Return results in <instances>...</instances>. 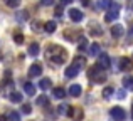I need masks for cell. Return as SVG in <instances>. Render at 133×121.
<instances>
[{"label": "cell", "mask_w": 133, "mask_h": 121, "mask_svg": "<svg viewBox=\"0 0 133 121\" xmlns=\"http://www.w3.org/2000/svg\"><path fill=\"white\" fill-rule=\"evenodd\" d=\"M69 94L74 96V98H78V96L81 94V86L79 84H72L71 88H69Z\"/></svg>", "instance_id": "15"}, {"label": "cell", "mask_w": 133, "mask_h": 121, "mask_svg": "<svg viewBox=\"0 0 133 121\" xmlns=\"http://www.w3.org/2000/svg\"><path fill=\"white\" fill-rule=\"evenodd\" d=\"M44 29H45V32L52 34V32L56 30V22H54V20H49V22H45V24H44Z\"/></svg>", "instance_id": "18"}, {"label": "cell", "mask_w": 133, "mask_h": 121, "mask_svg": "<svg viewBox=\"0 0 133 121\" xmlns=\"http://www.w3.org/2000/svg\"><path fill=\"white\" fill-rule=\"evenodd\" d=\"M131 116H133V106H131Z\"/></svg>", "instance_id": "39"}, {"label": "cell", "mask_w": 133, "mask_h": 121, "mask_svg": "<svg viewBox=\"0 0 133 121\" xmlns=\"http://www.w3.org/2000/svg\"><path fill=\"white\" fill-rule=\"evenodd\" d=\"M79 2H81L84 7H88V5H89V0H79Z\"/></svg>", "instance_id": "35"}, {"label": "cell", "mask_w": 133, "mask_h": 121, "mask_svg": "<svg viewBox=\"0 0 133 121\" xmlns=\"http://www.w3.org/2000/svg\"><path fill=\"white\" fill-rule=\"evenodd\" d=\"M88 77L93 82H96V84L104 82V81H106V72H104V67H103V66H93V67H89Z\"/></svg>", "instance_id": "2"}, {"label": "cell", "mask_w": 133, "mask_h": 121, "mask_svg": "<svg viewBox=\"0 0 133 121\" xmlns=\"http://www.w3.org/2000/svg\"><path fill=\"white\" fill-rule=\"evenodd\" d=\"M86 47H88V40H86L84 37H81V42H79V51H84Z\"/></svg>", "instance_id": "29"}, {"label": "cell", "mask_w": 133, "mask_h": 121, "mask_svg": "<svg viewBox=\"0 0 133 121\" xmlns=\"http://www.w3.org/2000/svg\"><path fill=\"white\" fill-rule=\"evenodd\" d=\"M52 96L54 98H57V99H62L66 96V91L62 88H54V91H52Z\"/></svg>", "instance_id": "16"}, {"label": "cell", "mask_w": 133, "mask_h": 121, "mask_svg": "<svg viewBox=\"0 0 133 121\" xmlns=\"http://www.w3.org/2000/svg\"><path fill=\"white\" fill-rule=\"evenodd\" d=\"M32 25H34V30H41V22H32Z\"/></svg>", "instance_id": "34"}, {"label": "cell", "mask_w": 133, "mask_h": 121, "mask_svg": "<svg viewBox=\"0 0 133 121\" xmlns=\"http://www.w3.org/2000/svg\"><path fill=\"white\" fill-rule=\"evenodd\" d=\"M14 40H15V44H19V46H20V44H24V35L20 32H17L15 35H14Z\"/></svg>", "instance_id": "27"}, {"label": "cell", "mask_w": 133, "mask_h": 121, "mask_svg": "<svg viewBox=\"0 0 133 121\" xmlns=\"http://www.w3.org/2000/svg\"><path fill=\"white\" fill-rule=\"evenodd\" d=\"M123 86H125V89H133V77L131 76L123 79Z\"/></svg>", "instance_id": "22"}, {"label": "cell", "mask_w": 133, "mask_h": 121, "mask_svg": "<svg viewBox=\"0 0 133 121\" xmlns=\"http://www.w3.org/2000/svg\"><path fill=\"white\" fill-rule=\"evenodd\" d=\"M7 119H9V121H20V116L17 115L15 111H12V113H9V116H7Z\"/></svg>", "instance_id": "25"}, {"label": "cell", "mask_w": 133, "mask_h": 121, "mask_svg": "<svg viewBox=\"0 0 133 121\" xmlns=\"http://www.w3.org/2000/svg\"><path fill=\"white\" fill-rule=\"evenodd\" d=\"M69 17H71L72 22H81V20L84 19V15H83V12L79 9H71L69 10Z\"/></svg>", "instance_id": "5"}, {"label": "cell", "mask_w": 133, "mask_h": 121, "mask_svg": "<svg viewBox=\"0 0 133 121\" xmlns=\"http://www.w3.org/2000/svg\"><path fill=\"white\" fill-rule=\"evenodd\" d=\"M22 111L25 113V115H29V113L32 111V106H30V104H24V106H22Z\"/></svg>", "instance_id": "31"}, {"label": "cell", "mask_w": 133, "mask_h": 121, "mask_svg": "<svg viewBox=\"0 0 133 121\" xmlns=\"http://www.w3.org/2000/svg\"><path fill=\"white\" fill-rule=\"evenodd\" d=\"M111 3H113V0H99L98 7H99V9H110Z\"/></svg>", "instance_id": "24"}, {"label": "cell", "mask_w": 133, "mask_h": 121, "mask_svg": "<svg viewBox=\"0 0 133 121\" xmlns=\"http://www.w3.org/2000/svg\"><path fill=\"white\" fill-rule=\"evenodd\" d=\"M0 121H7V118H5V116H2V115H0Z\"/></svg>", "instance_id": "38"}, {"label": "cell", "mask_w": 133, "mask_h": 121, "mask_svg": "<svg viewBox=\"0 0 133 121\" xmlns=\"http://www.w3.org/2000/svg\"><path fill=\"white\" fill-rule=\"evenodd\" d=\"M72 0H62V5H66V3H71Z\"/></svg>", "instance_id": "36"}, {"label": "cell", "mask_w": 133, "mask_h": 121, "mask_svg": "<svg viewBox=\"0 0 133 121\" xmlns=\"http://www.w3.org/2000/svg\"><path fill=\"white\" fill-rule=\"evenodd\" d=\"M68 111H69V106H66V104L57 106V113L59 115H68Z\"/></svg>", "instance_id": "26"}, {"label": "cell", "mask_w": 133, "mask_h": 121, "mask_svg": "<svg viewBox=\"0 0 133 121\" xmlns=\"http://www.w3.org/2000/svg\"><path fill=\"white\" fill-rule=\"evenodd\" d=\"M41 3H42L44 7H49V5H52V3H54V0H41Z\"/></svg>", "instance_id": "33"}, {"label": "cell", "mask_w": 133, "mask_h": 121, "mask_svg": "<svg viewBox=\"0 0 133 121\" xmlns=\"http://www.w3.org/2000/svg\"><path fill=\"white\" fill-rule=\"evenodd\" d=\"M98 61H99V66H103L104 69H108V67H110V64H111V61H110V56H108V54H99Z\"/></svg>", "instance_id": "10"}, {"label": "cell", "mask_w": 133, "mask_h": 121, "mask_svg": "<svg viewBox=\"0 0 133 121\" xmlns=\"http://www.w3.org/2000/svg\"><path fill=\"white\" fill-rule=\"evenodd\" d=\"M45 57H47V61L51 62V64L54 66H61L64 64L66 59H68V52H66L64 47L61 46H49L47 49H45Z\"/></svg>", "instance_id": "1"}, {"label": "cell", "mask_w": 133, "mask_h": 121, "mask_svg": "<svg viewBox=\"0 0 133 121\" xmlns=\"http://www.w3.org/2000/svg\"><path fill=\"white\" fill-rule=\"evenodd\" d=\"M56 15H57V17H61L62 15V5H57V7H56Z\"/></svg>", "instance_id": "32"}, {"label": "cell", "mask_w": 133, "mask_h": 121, "mask_svg": "<svg viewBox=\"0 0 133 121\" xmlns=\"http://www.w3.org/2000/svg\"><path fill=\"white\" fill-rule=\"evenodd\" d=\"M39 51H41L39 44H37V42H32V44L29 46V56H32V57L39 56Z\"/></svg>", "instance_id": "12"}, {"label": "cell", "mask_w": 133, "mask_h": 121, "mask_svg": "<svg viewBox=\"0 0 133 121\" xmlns=\"http://www.w3.org/2000/svg\"><path fill=\"white\" fill-rule=\"evenodd\" d=\"M24 91H25L29 96L36 94V88H34V84H30V82H25V84H24Z\"/></svg>", "instance_id": "19"}, {"label": "cell", "mask_w": 133, "mask_h": 121, "mask_svg": "<svg viewBox=\"0 0 133 121\" xmlns=\"http://www.w3.org/2000/svg\"><path fill=\"white\" fill-rule=\"evenodd\" d=\"M42 74V66L41 64H32L29 67V77H37Z\"/></svg>", "instance_id": "6"}, {"label": "cell", "mask_w": 133, "mask_h": 121, "mask_svg": "<svg viewBox=\"0 0 133 121\" xmlns=\"http://www.w3.org/2000/svg\"><path fill=\"white\" fill-rule=\"evenodd\" d=\"M5 2L7 7H10V9H17V7L20 5V0H3Z\"/></svg>", "instance_id": "23"}, {"label": "cell", "mask_w": 133, "mask_h": 121, "mask_svg": "<svg viewBox=\"0 0 133 121\" xmlns=\"http://www.w3.org/2000/svg\"><path fill=\"white\" fill-rule=\"evenodd\" d=\"M123 34H125V27L123 25H113L111 27V35L115 37V39H120V37H123Z\"/></svg>", "instance_id": "8"}, {"label": "cell", "mask_w": 133, "mask_h": 121, "mask_svg": "<svg viewBox=\"0 0 133 121\" xmlns=\"http://www.w3.org/2000/svg\"><path fill=\"white\" fill-rule=\"evenodd\" d=\"M9 99H10L12 103H22L24 96L20 94V92H17V91H10V92H9Z\"/></svg>", "instance_id": "11"}, {"label": "cell", "mask_w": 133, "mask_h": 121, "mask_svg": "<svg viewBox=\"0 0 133 121\" xmlns=\"http://www.w3.org/2000/svg\"><path fill=\"white\" fill-rule=\"evenodd\" d=\"M113 92H115V89L111 88V86H106V88L103 89V98L104 99H110L111 96H113Z\"/></svg>", "instance_id": "20"}, {"label": "cell", "mask_w": 133, "mask_h": 121, "mask_svg": "<svg viewBox=\"0 0 133 121\" xmlns=\"http://www.w3.org/2000/svg\"><path fill=\"white\" fill-rule=\"evenodd\" d=\"M120 67L121 71H131L133 69V61L130 59V57H123V59H120Z\"/></svg>", "instance_id": "7"}, {"label": "cell", "mask_w": 133, "mask_h": 121, "mask_svg": "<svg viewBox=\"0 0 133 121\" xmlns=\"http://www.w3.org/2000/svg\"><path fill=\"white\" fill-rule=\"evenodd\" d=\"M72 64H74L76 67L81 69V67H84V66H86V59H84L83 56H76V57H74V61H72Z\"/></svg>", "instance_id": "13"}, {"label": "cell", "mask_w": 133, "mask_h": 121, "mask_svg": "<svg viewBox=\"0 0 133 121\" xmlns=\"http://www.w3.org/2000/svg\"><path fill=\"white\" fill-rule=\"evenodd\" d=\"M78 72H79V67H76V66L72 64V66H69V67L64 71V76H66V77H76Z\"/></svg>", "instance_id": "9"}, {"label": "cell", "mask_w": 133, "mask_h": 121, "mask_svg": "<svg viewBox=\"0 0 133 121\" xmlns=\"http://www.w3.org/2000/svg\"><path fill=\"white\" fill-rule=\"evenodd\" d=\"M130 39L133 40V27H131V29H130Z\"/></svg>", "instance_id": "37"}, {"label": "cell", "mask_w": 133, "mask_h": 121, "mask_svg": "<svg viewBox=\"0 0 133 121\" xmlns=\"http://www.w3.org/2000/svg\"><path fill=\"white\" fill-rule=\"evenodd\" d=\"M101 34H103V30L99 25H96V29H91V35H101Z\"/></svg>", "instance_id": "28"}, {"label": "cell", "mask_w": 133, "mask_h": 121, "mask_svg": "<svg viewBox=\"0 0 133 121\" xmlns=\"http://www.w3.org/2000/svg\"><path fill=\"white\" fill-rule=\"evenodd\" d=\"M110 115H111V118H113L115 121H125V118H127V113H125L123 108H120V106H115V108H111Z\"/></svg>", "instance_id": "4"}, {"label": "cell", "mask_w": 133, "mask_h": 121, "mask_svg": "<svg viewBox=\"0 0 133 121\" xmlns=\"http://www.w3.org/2000/svg\"><path fill=\"white\" fill-rule=\"evenodd\" d=\"M99 51H101V47H99V44H98V42H94V44H91V46H89V54H91V56H96V54L99 56Z\"/></svg>", "instance_id": "17"}, {"label": "cell", "mask_w": 133, "mask_h": 121, "mask_svg": "<svg viewBox=\"0 0 133 121\" xmlns=\"http://www.w3.org/2000/svg\"><path fill=\"white\" fill-rule=\"evenodd\" d=\"M36 103H37V106H47L49 104V98L42 94V96H39V98L36 99Z\"/></svg>", "instance_id": "21"}, {"label": "cell", "mask_w": 133, "mask_h": 121, "mask_svg": "<svg viewBox=\"0 0 133 121\" xmlns=\"http://www.w3.org/2000/svg\"><path fill=\"white\" fill-rule=\"evenodd\" d=\"M125 96H127V91H125V89L121 88L120 91L116 92V98H118V99H125Z\"/></svg>", "instance_id": "30"}, {"label": "cell", "mask_w": 133, "mask_h": 121, "mask_svg": "<svg viewBox=\"0 0 133 121\" xmlns=\"http://www.w3.org/2000/svg\"><path fill=\"white\" fill-rule=\"evenodd\" d=\"M39 88L42 89V91H47V89L51 88V79H49V77H42L39 81Z\"/></svg>", "instance_id": "14"}, {"label": "cell", "mask_w": 133, "mask_h": 121, "mask_svg": "<svg viewBox=\"0 0 133 121\" xmlns=\"http://www.w3.org/2000/svg\"><path fill=\"white\" fill-rule=\"evenodd\" d=\"M118 15H120V5L113 2V3L110 5V9L106 10L104 20H106V22H113V20H116V19H118Z\"/></svg>", "instance_id": "3"}]
</instances>
